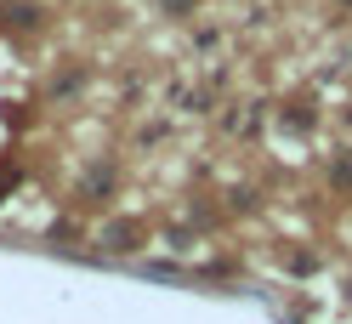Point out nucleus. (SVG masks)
Segmentation results:
<instances>
[{
	"instance_id": "1",
	"label": "nucleus",
	"mask_w": 352,
	"mask_h": 324,
	"mask_svg": "<svg viewBox=\"0 0 352 324\" xmlns=\"http://www.w3.org/2000/svg\"><path fill=\"white\" fill-rule=\"evenodd\" d=\"M6 23H12V29H34V23H40V6H29V0H12V6H6Z\"/></svg>"
},
{
	"instance_id": "2",
	"label": "nucleus",
	"mask_w": 352,
	"mask_h": 324,
	"mask_svg": "<svg viewBox=\"0 0 352 324\" xmlns=\"http://www.w3.org/2000/svg\"><path fill=\"white\" fill-rule=\"evenodd\" d=\"M131 239H137V228H131V222H114V228L102 233V245H108V250H131Z\"/></svg>"
},
{
	"instance_id": "3",
	"label": "nucleus",
	"mask_w": 352,
	"mask_h": 324,
	"mask_svg": "<svg viewBox=\"0 0 352 324\" xmlns=\"http://www.w3.org/2000/svg\"><path fill=\"white\" fill-rule=\"evenodd\" d=\"M329 177H336V182H341V188H352V154H341V160H336V165H329Z\"/></svg>"
},
{
	"instance_id": "4",
	"label": "nucleus",
	"mask_w": 352,
	"mask_h": 324,
	"mask_svg": "<svg viewBox=\"0 0 352 324\" xmlns=\"http://www.w3.org/2000/svg\"><path fill=\"white\" fill-rule=\"evenodd\" d=\"M12 182H17V171H0V199L12 193Z\"/></svg>"
},
{
	"instance_id": "5",
	"label": "nucleus",
	"mask_w": 352,
	"mask_h": 324,
	"mask_svg": "<svg viewBox=\"0 0 352 324\" xmlns=\"http://www.w3.org/2000/svg\"><path fill=\"white\" fill-rule=\"evenodd\" d=\"M160 6H170V12H188V6H193V0H160Z\"/></svg>"
}]
</instances>
